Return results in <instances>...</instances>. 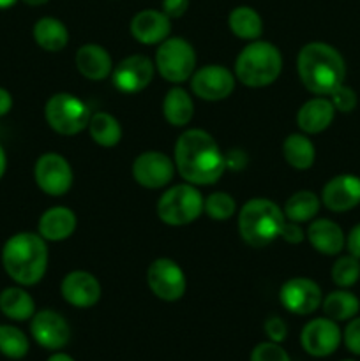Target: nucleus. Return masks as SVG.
I'll return each mask as SVG.
<instances>
[{"label":"nucleus","mask_w":360,"mask_h":361,"mask_svg":"<svg viewBox=\"0 0 360 361\" xmlns=\"http://www.w3.org/2000/svg\"><path fill=\"white\" fill-rule=\"evenodd\" d=\"M155 69L169 83L191 80L196 67V51L184 37H168L155 51Z\"/></svg>","instance_id":"8"},{"label":"nucleus","mask_w":360,"mask_h":361,"mask_svg":"<svg viewBox=\"0 0 360 361\" xmlns=\"http://www.w3.org/2000/svg\"><path fill=\"white\" fill-rule=\"evenodd\" d=\"M282 71V55L272 42L251 41L235 60V78L251 88L274 83Z\"/></svg>","instance_id":"5"},{"label":"nucleus","mask_w":360,"mask_h":361,"mask_svg":"<svg viewBox=\"0 0 360 361\" xmlns=\"http://www.w3.org/2000/svg\"><path fill=\"white\" fill-rule=\"evenodd\" d=\"M6 169H7V155H6V150H4V147L0 145V180H2L4 175H6Z\"/></svg>","instance_id":"44"},{"label":"nucleus","mask_w":360,"mask_h":361,"mask_svg":"<svg viewBox=\"0 0 360 361\" xmlns=\"http://www.w3.org/2000/svg\"><path fill=\"white\" fill-rule=\"evenodd\" d=\"M175 168L187 183L212 185L226 171L224 154L203 129H189L175 143Z\"/></svg>","instance_id":"1"},{"label":"nucleus","mask_w":360,"mask_h":361,"mask_svg":"<svg viewBox=\"0 0 360 361\" xmlns=\"http://www.w3.org/2000/svg\"><path fill=\"white\" fill-rule=\"evenodd\" d=\"M48 245L39 233L21 231L2 247V267L18 286L39 284L48 270Z\"/></svg>","instance_id":"3"},{"label":"nucleus","mask_w":360,"mask_h":361,"mask_svg":"<svg viewBox=\"0 0 360 361\" xmlns=\"http://www.w3.org/2000/svg\"><path fill=\"white\" fill-rule=\"evenodd\" d=\"M330 277L334 284L341 289H349L360 281V259L352 256H341L337 257L334 264H332Z\"/></svg>","instance_id":"33"},{"label":"nucleus","mask_w":360,"mask_h":361,"mask_svg":"<svg viewBox=\"0 0 360 361\" xmlns=\"http://www.w3.org/2000/svg\"><path fill=\"white\" fill-rule=\"evenodd\" d=\"M0 312L11 321H28L35 314V302L23 286H11L0 291Z\"/></svg>","instance_id":"24"},{"label":"nucleus","mask_w":360,"mask_h":361,"mask_svg":"<svg viewBox=\"0 0 360 361\" xmlns=\"http://www.w3.org/2000/svg\"><path fill=\"white\" fill-rule=\"evenodd\" d=\"M34 41L39 48L46 49V51H60L69 42V30L66 25L53 16H44L41 20L35 21L34 30Z\"/></svg>","instance_id":"25"},{"label":"nucleus","mask_w":360,"mask_h":361,"mask_svg":"<svg viewBox=\"0 0 360 361\" xmlns=\"http://www.w3.org/2000/svg\"><path fill=\"white\" fill-rule=\"evenodd\" d=\"M172 20L162 11L143 9L136 13L131 20V34L141 44H161L169 37Z\"/></svg>","instance_id":"19"},{"label":"nucleus","mask_w":360,"mask_h":361,"mask_svg":"<svg viewBox=\"0 0 360 361\" xmlns=\"http://www.w3.org/2000/svg\"><path fill=\"white\" fill-rule=\"evenodd\" d=\"M321 203L335 214H344L360 204V176L337 175L325 183L321 190Z\"/></svg>","instance_id":"17"},{"label":"nucleus","mask_w":360,"mask_h":361,"mask_svg":"<svg viewBox=\"0 0 360 361\" xmlns=\"http://www.w3.org/2000/svg\"><path fill=\"white\" fill-rule=\"evenodd\" d=\"M321 307L328 319L339 323V321L353 319L359 314L360 300L348 289H337L325 296Z\"/></svg>","instance_id":"29"},{"label":"nucleus","mask_w":360,"mask_h":361,"mask_svg":"<svg viewBox=\"0 0 360 361\" xmlns=\"http://www.w3.org/2000/svg\"><path fill=\"white\" fill-rule=\"evenodd\" d=\"M284 212L270 200L254 197L239 212V231L244 242L254 249H263L281 236Z\"/></svg>","instance_id":"4"},{"label":"nucleus","mask_w":360,"mask_h":361,"mask_svg":"<svg viewBox=\"0 0 360 361\" xmlns=\"http://www.w3.org/2000/svg\"><path fill=\"white\" fill-rule=\"evenodd\" d=\"M282 154H284L286 162L292 168L306 171V169L313 168L314 159H316V150L314 145L306 134L293 133L282 143Z\"/></svg>","instance_id":"27"},{"label":"nucleus","mask_w":360,"mask_h":361,"mask_svg":"<svg viewBox=\"0 0 360 361\" xmlns=\"http://www.w3.org/2000/svg\"><path fill=\"white\" fill-rule=\"evenodd\" d=\"M321 207V200L313 192V190H299L293 196L288 197L284 208L286 221L292 222H309L318 215Z\"/></svg>","instance_id":"31"},{"label":"nucleus","mask_w":360,"mask_h":361,"mask_svg":"<svg viewBox=\"0 0 360 361\" xmlns=\"http://www.w3.org/2000/svg\"><path fill=\"white\" fill-rule=\"evenodd\" d=\"M263 330L265 334H267L268 341L277 342V344H281V342L286 338V335H288V326H286L284 321L277 316L268 317L263 324Z\"/></svg>","instance_id":"38"},{"label":"nucleus","mask_w":360,"mask_h":361,"mask_svg":"<svg viewBox=\"0 0 360 361\" xmlns=\"http://www.w3.org/2000/svg\"><path fill=\"white\" fill-rule=\"evenodd\" d=\"M205 200L193 183H179L166 190L157 201V217L166 226L180 228L196 221L203 214Z\"/></svg>","instance_id":"6"},{"label":"nucleus","mask_w":360,"mask_h":361,"mask_svg":"<svg viewBox=\"0 0 360 361\" xmlns=\"http://www.w3.org/2000/svg\"><path fill=\"white\" fill-rule=\"evenodd\" d=\"M346 247H348L349 254L360 259V224L352 228L349 235L346 236Z\"/></svg>","instance_id":"41"},{"label":"nucleus","mask_w":360,"mask_h":361,"mask_svg":"<svg viewBox=\"0 0 360 361\" xmlns=\"http://www.w3.org/2000/svg\"><path fill=\"white\" fill-rule=\"evenodd\" d=\"M162 113H164V118L168 120V123H172L173 127L187 126L194 115L193 97L180 87L169 88L164 101H162Z\"/></svg>","instance_id":"26"},{"label":"nucleus","mask_w":360,"mask_h":361,"mask_svg":"<svg viewBox=\"0 0 360 361\" xmlns=\"http://www.w3.org/2000/svg\"><path fill=\"white\" fill-rule=\"evenodd\" d=\"M32 338L48 351H60L71 338V328L67 321L55 310H39L30 319Z\"/></svg>","instance_id":"16"},{"label":"nucleus","mask_w":360,"mask_h":361,"mask_svg":"<svg viewBox=\"0 0 360 361\" xmlns=\"http://www.w3.org/2000/svg\"><path fill=\"white\" fill-rule=\"evenodd\" d=\"M62 298L76 309H90L101 300V284L95 275L76 270L64 277L60 284Z\"/></svg>","instance_id":"18"},{"label":"nucleus","mask_w":360,"mask_h":361,"mask_svg":"<svg viewBox=\"0 0 360 361\" xmlns=\"http://www.w3.org/2000/svg\"><path fill=\"white\" fill-rule=\"evenodd\" d=\"M279 300L288 312L296 316H309L321 307L323 293L313 279L293 277L281 286Z\"/></svg>","instance_id":"12"},{"label":"nucleus","mask_w":360,"mask_h":361,"mask_svg":"<svg viewBox=\"0 0 360 361\" xmlns=\"http://www.w3.org/2000/svg\"><path fill=\"white\" fill-rule=\"evenodd\" d=\"M330 102L334 104L335 111L339 113H352L353 109L359 104V97H356V92L352 87H346L344 83L341 87L335 88L330 95H328Z\"/></svg>","instance_id":"36"},{"label":"nucleus","mask_w":360,"mask_h":361,"mask_svg":"<svg viewBox=\"0 0 360 361\" xmlns=\"http://www.w3.org/2000/svg\"><path fill=\"white\" fill-rule=\"evenodd\" d=\"M148 289L162 302H176L184 296L187 288L184 270L168 257L152 261L147 270Z\"/></svg>","instance_id":"10"},{"label":"nucleus","mask_w":360,"mask_h":361,"mask_svg":"<svg viewBox=\"0 0 360 361\" xmlns=\"http://www.w3.org/2000/svg\"><path fill=\"white\" fill-rule=\"evenodd\" d=\"M249 361H292L288 353L277 342H261L251 353Z\"/></svg>","instance_id":"35"},{"label":"nucleus","mask_w":360,"mask_h":361,"mask_svg":"<svg viewBox=\"0 0 360 361\" xmlns=\"http://www.w3.org/2000/svg\"><path fill=\"white\" fill-rule=\"evenodd\" d=\"M233 88H235V74L217 63L200 67L191 76V90L203 101H222L232 95Z\"/></svg>","instance_id":"13"},{"label":"nucleus","mask_w":360,"mask_h":361,"mask_svg":"<svg viewBox=\"0 0 360 361\" xmlns=\"http://www.w3.org/2000/svg\"><path fill=\"white\" fill-rule=\"evenodd\" d=\"M28 337L13 324H0V355L9 360H23L28 355Z\"/></svg>","instance_id":"32"},{"label":"nucleus","mask_w":360,"mask_h":361,"mask_svg":"<svg viewBox=\"0 0 360 361\" xmlns=\"http://www.w3.org/2000/svg\"><path fill=\"white\" fill-rule=\"evenodd\" d=\"M155 63L145 55H131L113 67L112 81L122 94H136L145 90L154 80Z\"/></svg>","instance_id":"15"},{"label":"nucleus","mask_w":360,"mask_h":361,"mask_svg":"<svg viewBox=\"0 0 360 361\" xmlns=\"http://www.w3.org/2000/svg\"><path fill=\"white\" fill-rule=\"evenodd\" d=\"M296 71L304 87L314 95L328 97L344 83L346 62L341 53L327 42H307L296 59Z\"/></svg>","instance_id":"2"},{"label":"nucleus","mask_w":360,"mask_h":361,"mask_svg":"<svg viewBox=\"0 0 360 361\" xmlns=\"http://www.w3.org/2000/svg\"><path fill=\"white\" fill-rule=\"evenodd\" d=\"M48 361H74V358H71L66 353H55V355L49 356Z\"/></svg>","instance_id":"45"},{"label":"nucleus","mask_w":360,"mask_h":361,"mask_svg":"<svg viewBox=\"0 0 360 361\" xmlns=\"http://www.w3.org/2000/svg\"><path fill=\"white\" fill-rule=\"evenodd\" d=\"M21 2H25L27 6H32V7H39V6H44V4H48L49 0H21Z\"/></svg>","instance_id":"46"},{"label":"nucleus","mask_w":360,"mask_h":361,"mask_svg":"<svg viewBox=\"0 0 360 361\" xmlns=\"http://www.w3.org/2000/svg\"><path fill=\"white\" fill-rule=\"evenodd\" d=\"M224 161H226V168L240 169L244 168V164H246V155H244L240 150H232L228 155H224Z\"/></svg>","instance_id":"42"},{"label":"nucleus","mask_w":360,"mask_h":361,"mask_svg":"<svg viewBox=\"0 0 360 361\" xmlns=\"http://www.w3.org/2000/svg\"><path fill=\"white\" fill-rule=\"evenodd\" d=\"M342 342L352 355L360 356V317H353L348 321L342 331Z\"/></svg>","instance_id":"37"},{"label":"nucleus","mask_w":360,"mask_h":361,"mask_svg":"<svg viewBox=\"0 0 360 361\" xmlns=\"http://www.w3.org/2000/svg\"><path fill=\"white\" fill-rule=\"evenodd\" d=\"M229 30L233 35L244 41H256L263 34V21L261 16L249 6H239L228 16Z\"/></svg>","instance_id":"28"},{"label":"nucleus","mask_w":360,"mask_h":361,"mask_svg":"<svg viewBox=\"0 0 360 361\" xmlns=\"http://www.w3.org/2000/svg\"><path fill=\"white\" fill-rule=\"evenodd\" d=\"M16 2L18 0H0V11L9 9V7H13Z\"/></svg>","instance_id":"47"},{"label":"nucleus","mask_w":360,"mask_h":361,"mask_svg":"<svg viewBox=\"0 0 360 361\" xmlns=\"http://www.w3.org/2000/svg\"><path fill=\"white\" fill-rule=\"evenodd\" d=\"M334 116L335 108L330 99L318 95L300 106L299 113H296V123L304 134H320L330 127Z\"/></svg>","instance_id":"21"},{"label":"nucleus","mask_w":360,"mask_h":361,"mask_svg":"<svg viewBox=\"0 0 360 361\" xmlns=\"http://www.w3.org/2000/svg\"><path fill=\"white\" fill-rule=\"evenodd\" d=\"M341 361H355V360H341Z\"/></svg>","instance_id":"48"},{"label":"nucleus","mask_w":360,"mask_h":361,"mask_svg":"<svg viewBox=\"0 0 360 361\" xmlns=\"http://www.w3.org/2000/svg\"><path fill=\"white\" fill-rule=\"evenodd\" d=\"M279 238L284 240L286 243H293V245H296V243L304 242V238H306V233H304L302 226H300L299 222L286 221L284 226H282V231H281V236H279Z\"/></svg>","instance_id":"39"},{"label":"nucleus","mask_w":360,"mask_h":361,"mask_svg":"<svg viewBox=\"0 0 360 361\" xmlns=\"http://www.w3.org/2000/svg\"><path fill=\"white\" fill-rule=\"evenodd\" d=\"M88 133L99 147L104 148L115 147L122 140V127H120L119 120L106 111H97L90 115Z\"/></svg>","instance_id":"30"},{"label":"nucleus","mask_w":360,"mask_h":361,"mask_svg":"<svg viewBox=\"0 0 360 361\" xmlns=\"http://www.w3.org/2000/svg\"><path fill=\"white\" fill-rule=\"evenodd\" d=\"M13 95L7 88L0 87V116H6L13 109Z\"/></svg>","instance_id":"43"},{"label":"nucleus","mask_w":360,"mask_h":361,"mask_svg":"<svg viewBox=\"0 0 360 361\" xmlns=\"http://www.w3.org/2000/svg\"><path fill=\"white\" fill-rule=\"evenodd\" d=\"M307 240L316 252L323 256H337L346 247V235L337 222L330 219H316L307 228Z\"/></svg>","instance_id":"20"},{"label":"nucleus","mask_w":360,"mask_h":361,"mask_svg":"<svg viewBox=\"0 0 360 361\" xmlns=\"http://www.w3.org/2000/svg\"><path fill=\"white\" fill-rule=\"evenodd\" d=\"M34 178L42 192L59 197L71 189L74 176L66 157L55 152H46L35 161Z\"/></svg>","instance_id":"9"},{"label":"nucleus","mask_w":360,"mask_h":361,"mask_svg":"<svg viewBox=\"0 0 360 361\" xmlns=\"http://www.w3.org/2000/svg\"><path fill=\"white\" fill-rule=\"evenodd\" d=\"M342 342V331L335 321L316 317L300 331V345L313 358H327L334 355Z\"/></svg>","instance_id":"11"},{"label":"nucleus","mask_w":360,"mask_h":361,"mask_svg":"<svg viewBox=\"0 0 360 361\" xmlns=\"http://www.w3.org/2000/svg\"><path fill=\"white\" fill-rule=\"evenodd\" d=\"M76 67L87 80L102 81L112 76L113 60L102 46L85 44L76 51Z\"/></svg>","instance_id":"23"},{"label":"nucleus","mask_w":360,"mask_h":361,"mask_svg":"<svg viewBox=\"0 0 360 361\" xmlns=\"http://www.w3.org/2000/svg\"><path fill=\"white\" fill-rule=\"evenodd\" d=\"M175 176V162L157 150L143 152L133 162V178L145 189H162Z\"/></svg>","instance_id":"14"},{"label":"nucleus","mask_w":360,"mask_h":361,"mask_svg":"<svg viewBox=\"0 0 360 361\" xmlns=\"http://www.w3.org/2000/svg\"><path fill=\"white\" fill-rule=\"evenodd\" d=\"M76 229V215L67 207L48 208L39 217L37 233L46 242H62Z\"/></svg>","instance_id":"22"},{"label":"nucleus","mask_w":360,"mask_h":361,"mask_svg":"<svg viewBox=\"0 0 360 361\" xmlns=\"http://www.w3.org/2000/svg\"><path fill=\"white\" fill-rule=\"evenodd\" d=\"M203 212L214 221H228L235 215L236 203L228 192H212L205 200Z\"/></svg>","instance_id":"34"},{"label":"nucleus","mask_w":360,"mask_h":361,"mask_svg":"<svg viewBox=\"0 0 360 361\" xmlns=\"http://www.w3.org/2000/svg\"><path fill=\"white\" fill-rule=\"evenodd\" d=\"M44 118L55 133L62 136H76L88 127L90 109L76 95L59 92L46 102Z\"/></svg>","instance_id":"7"},{"label":"nucleus","mask_w":360,"mask_h":361,"mask_svg":"<svg viewBox=\"0 0 360 361\" xmlns=\"http://www.w3.org/2000/svg\"><path fill=\"white\" fill-rule=\"evenodd\" d=\"M187 9H189V0H162L161 2V11L169 20L182 18Z\"/></svg>","instance_id":"40"}]
</instances>
